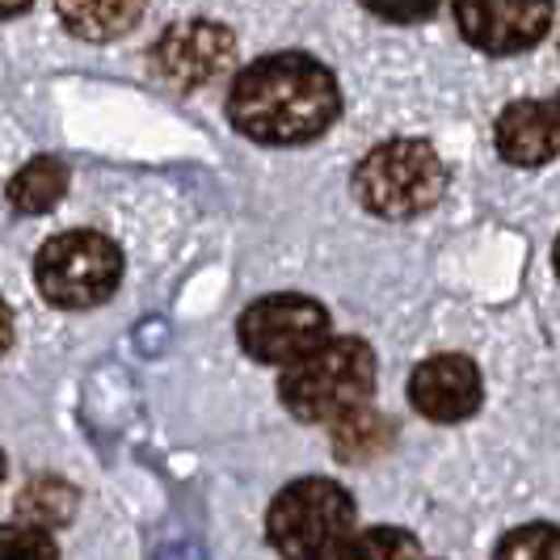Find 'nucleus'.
I'll use <instances>...</instances> for the list:
<instances>
[{
	"label": "nucleus",
	"instance_id": "obj_6",
	"mask_svg": "<svg viewBox=\"0 0 560 560\" xmlns=\"http://www.w3.org/2000/svg\"><path fill=\"white\" fill-rule=\"evenodd\" d=\"M329 312L308 295H266L241 312L236 337L245 354L266 366H291L329 341Z\"/></svg>",
	"mask_w": 560,
	"mask_h": 560
},
{
	"label": "nucleus",
	"instance_id": "obj_1",
	"mask_svg": "<svg viewBox=\"0 0 560 560\" xmlns=\"http://www.w3.org/2000/svg\"><path fill=\"white\" fill-rule=\"evenodd\" d=\"M341 114L334 72L312 56L279 51L245 63L228 93L232 127L253 143H308L325 136Z\"/></svg>",
	"mask_w": 560,
	"mask_h": 560
},
{
	"label": "nucleus",
	"instance_id": "obj_10",
	"mask_svg": "<svg viewBox=\"0 0 560 560\" xmlns=\"http://www.w3.org/2000/svg\"><path fill=\"white\" fill-rule=\"evenodd\" d=\"M498 152L505 165L514 168H539L552 156H560V93L544 102H510L498 114Z\"/></svg>",
	"mask_w": 560,
	"mask_h": 560
},
{
	"label": "nucleus",
	"instance_id": "obj_3",
	"mask_svg": "<svg viewBox=\"0 0 560 560\" xmlns=\"http://www.w3.org/2000/svg\"><path fill=\"white\" fill-rule=\"evenodd\" d=\"M354 498L329 477L291 480L266 510V539L282 560H334L354 532Z\"/></svg>",
	"mask_w": 560,
	"mask_h": 560
},
{
	"label": "nucleus",
	"instance_id": "obj_11",
	"mask_svg": "<svg viewBox=\"0 0 560 560\" xmlns=\"http://www.w3.org/2000/svg\"><path fill=\"white\" fill-rule=\"evenodd\" d=\"M148 0H56V13L68 34L84 43H114L136 26Z\"/></svg>",
	"mask_w": 560,
	"mask_h": 560
},
{
	"label": "nucleus",
	"instance_id": "obj_12",
	"mask_svg": "<svg viewBox=\"0 0 560 560\" xmlns=\"http://www.w3.org/2000/svg\"><path fill=\"white\" fill-rule=\"evenodd\" d=\"M393 421L384 418V413H375L371 405L363 409H354V413H346V418L334 421V455L337 459H346V464H366V459H375V455H384V451L393 447Z\"/></svg>",
	"mask_w": 560,
	"mask_h": 560
},
{
	"label": "nucleus",
	"instance_id": "obj_17",
	"mask_svg": "<svg viewBox=\"0 0 560 560\" xmlns=\"http://www.w3.org/2000/svg\"><path fill=\"white\" fill-rule=\"evenodd\" d=\"M0 560H59V548L47 527L9 523L0 535Z\"/></svg>",
	"mask_w": 560,
	"mask_h": 560
},
{
	"label": "nucleus",
	"instance_id": "obj_20",
	"mask_svg": "<svg viewBox=\"0 0 560 560\" xmlns=\"http://www.w3.org/2000/svg\"><path fill=\"white\" fill-rule=\"evenodd\" d=\"M552 266H557V279H560V236H557V249H552Z\"/></svg>",
	"mask_w": 560,
	"mask_h": 560
},
{
	"label": "nucleus",
	"instance_id": "obj_4",
	"mask_svg": "<svg viewBox=\"0 0 560 560\" xmlns=\"http://www.w3.org/2000/svg\"><path fill=\"white\" fill-rule=\"evenodd\" d=\"M354 198L380 220L425 215L447 190V165L425 140H384L354 168Z\"/></svg>",
	"mask_w": 560,
	"mask_h": 560
},
{
	"label": "nucleus",
	"instance_id": "obj_7",
	"mask_svg": "<svg viewBox=\"0 0 560 560\" xmlns=\"http://www.w3.org/2000/svg\"><path fill=\"white\" fill-rule=\"evenodd\" d=\"M152 72L173 89H202L236 59V38L220 22H177L152 43Z\"/></svg>",
	"mask_w": 560,
	"mask_h": 560
},
{
	"label": "nucleus",
	"instance_id": "obj_18",
	"mask_svg": "<svg viewBox=\"0 0 560 560\" xmlns=\"http://www.w3.org/2000/svg\"><path fill=\"white\" fill-rule=\"evenodd\" d=\"M439 4H443V0H363L366 13H375V18H384V22H396V26H413V22L434 18Z\"/></svg>",
	"mask_w": 560,
	"mask_h": 560
},
{
	"label": "nucleus",
	"instance_id": "obj_2",
	"mask_svg": "<svg viewBox=\"0 0 560 560\" xmlns=\"http://www.w3.org/2000/svg\"><path fill=\"white\" fill-rule=\"evenodd\" d=\"M375 388V354L363 337H329L308 359L291 363L279 380V396L295 421H329L363 409Z\"/></svg>",
	"mask_w": 560,
	"mask_h": 560
},
{
	"label": "nucleus",
	"instance_id": "obj_8",
	"mask_svg": "<svg viewBox=\"0 0 560 560\" xmlns=\"http://www.w3.org/2000/svg\"><path fill=\"white\" fill-rule=\"evenodd\" d=\"M455 22L485 56H518L548 34L552 0H455Z\"/></svg>",
	"mask_w": 560,
	"mask_h": 560
},
{
	"label": "nucleus",
	"instance_id": "obj_5",
	"mask_svg": "<svg viewBox=\"0 0 560 560\" xmlns=\"http://www.w3.org/2000/svg\"><path fill=\"white\" fill-rule=\"evenodd\" d=\"M34 279L47 304L56 308H97L122 279V253L110 236L77 228L51 236L34 257Z\"/></svg>",
	"mask_w": 560,
	"mask_h": 560
},
{
	"label": "nucleus",
	"instance_id": "obj_9",
	"mask_svg": "<svg viewBox=\"0 0 560 560\" xmlns=\"http://www.w3.org/2000/svg\"><path fill=\"white\" fill-rule=\"evenodd\" d=\"M480 371L472 359L464 354H434L409 375V400L425 421H439V425H455V421H468L480 409Z\"/></svg>",
	"mask_w": 560,
	"mask_h": 560
},
{
	"label": "nucleus",
	"instance_id": "obj_13",
	"mask_svg": "<svg viewBox=\"0 0 560 560\" xmlns=\"http://www.w3.org/2000/svg\"><path fill=\"white\" fill-rule=\"evenodd\" d=\"M63 190H68V165L56 161V156H34L26 168L13 173L9 202L22 215H43V211H51L63 198Z\"/></svg>",
	"mask_w": 560,
	"mask_h": 560
},
{
	"label": "nucleus",
	"instance_id": "obj_16",
	"mask_svg": "<svg viewBox=\"0 0 560 560\" xmlns=\"http://www.w3.org/2000/svg\"><path fill=\"white\" fill-rule=\"evenodd\" d=\"M493 560H560V527L552 523H527L502 535Z\"/></svg>",
	"mask_w": 560,
	"mask_h": 560
},
{
	"label": "nucleus",
	"instance_id": "obj_15",
	"mask_svg": "<svg viewBox=\"0 0 560 560\" xmlns=\"http://www.w3.org/2000/svg\"><path fill=\"white\" fill-rule=\"evenodd\" d=\"M334 560H421L418 539L400 527H366L350 535Z\"/></svg>",
	"mask_w": 560,
	"mask_h": 560
},
{
	"label": "nucleus",
	"instance_id": "obj_14",
	"mask_svg": "<svg viewBox=\"0 0 560 560\" xmlns=\"http://www.w3.org/2000/svg\"><path fill=\"white\" fill-rule=\"evenodd\" d=\"M18 523H34V527H63L77 514V489L59 477L30 480L18 498Z\"/></svg>",
	"mask_w": 560,
	"mask_h": 560
},
{
	"label": "nucleus",
	"instance_id": "obj_19",
	"mask_svg": "<svg viewBox=\"0 0 560 560\" xmlns=\"http://www.w3.org/2000/svg\"><path fill=\"white\" fill-rule=\"evenodd\" d=\"M26 4H34V0H0V9H4V18H18Z\"/></svg>",
	"mask_w": 560,
	"mask_h": 560
}]
</instances>
